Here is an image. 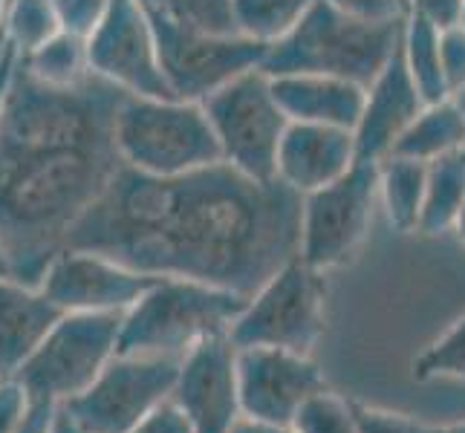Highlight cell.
Masks as SVG:
<instances>
[{
	"mask_svg": "<svg viewBox=\"0 0 465 433\" xmlns=\"http://www.w3.org/2000/svg\"><path fill=\"white\" fill-rule=\"evenodd\" d=\"M303 194L226 162L180 176L122 165L64 249L95 251L142 275L188 278L252 298L298 258Z\"/></svg>",
	"mask_w": 465,
	"mask_h": 433,
	"instance_id": "1",
	"label": "cell"
},
{
	"mask_svg": "<svg viewBox=\"0 0 465 433\" xmlns=\"http://www.w3.org/2000/svg\"><path fill=\"white\" fill-rule=\"evenodd\" d=\"M4 12H6V0H0V24H4Z\"/></svg>",
	"mask_w": 465,
	"mask_h": 433,
	"instance_id": "47",
	"label": "cell"
},
{
	"mask_svg": "<svg viewBox=\"0 0 465 433\" xmlns=\"http://www.w3.org/2000/svg\"><path fill=\"white\" fill-rule=\"evenodd\" d=\"M58 402H50V399H29V408L24 413L21 425L15 428L12 433H53L55 428V416H58Z\"/></svg>",
	"mask_w": 465,
	"mask_h": 433,
	"instance_id": "36",
	"label": "cell"
},
{
	"mask_svg": "<svg viewBox=\"0 0 465 433\" xmlns=\"http://www.w3.org/2000/svg\"><path fill=\"white\" fill-rule=\"evenodd\" d=\"M422 433H465V422L462 425H448V428H425L422 425Z\"/></svg>",
	"mask_w": 465,
	"mask_h": 433,
	"instance_id": "41",
	"label": "cell"
},
{
	"mask_svg": "<svg viewBox=\"0 0 465 433\" xmlns=\"http://www.w3.org/2000/svg\"><path fill=\"white\" fill-rule=\"evenodd\" d=\"M229 433H295L290 425H272V422H261V419H249V416H240V419L232 425Z\"/></svg>",
	"mask_w": 465,
	"mask_h": 433,
	"instance_id": "39",
	"label": "cell"
},
{
	"mask_svg": "<svg viewBox=\"0 0 465 433\" xmlns=\"http://www.w3.org/2000/svg\"><path fill=\"white\" fill-rule=\"evenodd\" d=\"M379 202V162H352L339 180L303 194L298 258L315 271L350 263L361 249Z\"/></svg>",
	"mask_w": 465,
	"mask_h": 433,
	"instance_id": "9",
	"label": "cell"
},
{
	"mask_svg": "<svg viewBox=\"0 0 465 433\" xmlns=\"http://www.w3.org/2000/svg\"><path fill=\"white\" fill-rule=\"evenodd\" d=\"M454 102H457V107H460V113H462V119H465V90H460V93L454 95Z\"/></svg>",
	"mask_w": 465,
	"mask_h": 433,
	"instance_id": "43",
	"label": "cell"
},
{
	"mask_svg": "<svg viewBox=\"0 0 465 433\" xmlns=\"http://www.w3.org/2000/svg\"><path fill=\"white\" fill-rule=\"evenodd\" d=\"M440 376L465 379V315L454 320L437 344H430L413 364V379L428 381Z\"/></svg>",
	"mask_w": 465,
	"mask_h": 433,
	"instance_id": "29",
	"label": "cell"
},
{
	"mask_svg": "<svg viewBox=\"0 0 465 433\" xmlns=\"http://www.w3.org/2000/svg\"><path fill=\"white\" fill-rule=\"evenodd\" d=\"M422 107L425 102L405 67L402 46H396L388 64L364 90L361 116L352 127L356 162H381L384 156H391L393 144L408 131L411 122L420 116Z\"/></svg>",
	"mask_w": 465,
	"mask_h": 433,
	"instance_id": "16",
	"label": "cell"
},
{
	"mask_svg": "<svg viewBox=\"0 0 465 433\" xmlns=\"http://www.w3.org/2000/svg\"><path fill=\"white\" fill-rule=\"evenodd\" d=\"M356 433H422V425L405 413H391L379 408H364L352 402Z\"/></svg>",
	"mask_w": 465,
	"mask_h": 433,
	"instance_id": "31",
	"label": "cell"
},
{
	"mask_svg": "<svg viewBox=\"0 0 465 433\" xmlns=\"http://www.w3.org/2000/svg\"><path fill=\"white\" fill-rule=\"evenodd\" d=\"M356 162L352 131L330 124L290 122L278 144L275 176L298 194H310L339 180Z\"/></svg>",
	"mask_w": 465,
	"mask_h": 433,
	"instance_id": "17",
	"label": "cell"
},
{
	"mask_svg": "<svg viewBox=\"0 0 465 433\" xmlns=\"http://www.w3.org/2000/svg\"><path fill=\"white\" fill-rule=\"evenodd\" d=\"M324 271L295 258L246 300L229 327V341L234 349L275 347L310 356L324 332Z\"/></svg>",
	"mask_w": 465,
	"mask_h": 433,
	"instance_id": "6",
	"label": "cell"
},
{
	"mask_svg": "<svg viewBox=\"0 0 465 433\" xmlns=\"http://www.w3.org/2000/svg\"><path fill=\"white\" fill-rule=\"evenodd\" d=\"M18 61L29 75H35L38 82L50 87H75L87 75H93L87 64L84 38L73 35L67 29H61L55 38L41 44L29 55H18Z\"/></svg>",
	"mask_w": 465,
	"mask_h": 433,
	"instance_id": "24",
	"label": "cell"
},
{
	"mask_svg": "<svg viewBox=\"0 0 465 433\" xmlns=\"http://www.w3.org/2000/svg\"><path fill=\"white\" fill-rule=\"evenodd\" d=\"M405 21H359L315 0L307 15L266 46L261 70L275 75H332L367 87L388 64L402 38Z\"/></svg>",
	"mask_w": 465,
	"mask_h": 433,
	"instance_id": "3",
	"label": "cell"
},
{
	"mask_svg": "<svg viewBox=\"0 0 465 433\" xmlns=\"http://www.w3.org/2000/svg\"><path fill=\"white\" fill-rule=\"evenodd\" d=\"M29 399V390L15 376L0 379V433H12L21 425Z\"/></svg>",
	"mask_w": 465,
	"mask_h": 433,
	"instance_id": "34",
	"label": "cell"
},
{
	"mask_svg": "<svg viewBox=\"0 0 465 433\" xmlns=\"http://www.w3.org/2000/svg\"><path fill=\"white\" fill-rule=\"evenodd\" d=\"M122 165L151 176H180L223 162L217 136L197 102L124 95L114 119Z\"/></svg>",
	"mask_w": 465,
	"mask_h": 433,
	"instance_id": "5",
	"label": "cell"
},
{
	"mask_svg": "<svg viewBox=\"0 0 465 433\" xmlns=\"http://www.w3.org/2000/svg\"><path fill=\"white\" fill-rule=\"evenodd\" d=\"M53 433H87V430H82L78 428L67 413H64V408H58V416H55V428H53Z\"/></svg>",
	"mask_w": 465,
	"mask_h": 433,
	"instance_id": "40",
	"label": "cell"
},
{
	"mask_svg": "<svg viewBox=\"0 0 465 433\" xmlns=\"http://www.w3.org/2000/svg\"><path fill=\"white\" fill-rule=\"evenodd\" d=\"M217 136L223 162L252 180H278V144L290 119L283 116L269 87V75L258 67L232 78L200 102Z\"/></svg>",
	"mask_w": 465,
	"mask_h": 433,
	"instance_id": "7",
	"label": "cell"
},
{
	"mask_svg": "<svg viewBox=\"0 0 465 433\" xmlns=\"http://www.w3.org/2000/svg\"><path fill=\"white\" fill-rule=\"evenodd\" d=\"M90 73L124 95L173 99L156 58L148 12L139 0H107L102 18L84 35Z\"/></svg>",
	"mask_w": 465,
	"mask_h": 433,
	"instance_id": "12",
	"label": "cell"
},
{
	"mask_svg": "<svg viewBox=\"0 0 465 433\" xmlns=\"http://www.w3.org/2000/svg\"><path fill=\"white\" fill-rule=\"evenodd\" d=\"M462 0H408V12H416L428 18L434 26L445 29L460 21Z\"/></svg>",
	"mask_w": 465,
	"mask_h": 433,
	"instance_id": "37",
	"label": "cell"
},
{
	"mask_svg": "<svg viewBox=\"0 0 465 433\" xmlns=\"http://www.w3.org/2000/svg\"><path fill=\"white\" fill-rule=\"evenodd\" d=\"M156 280L104 254L61 249L46 263L38 289L64 312H127Z\"/></svg>",
	"mask_w": 465,
	"mask_h": 433,
	"instance_id": "13",
	"label": "cell"
},
{
	"mask_svg": "<svg viewBox=\"0 0 465 433\" xmlns=\"http://www.w3.org/2000/svg\"><path fill=\"white\" fill-rule=\"evenodd\" d=\"M171 402L185 413L194 433H229L240 419L237 349L226 335L191 347L180 359Z\"/></svg>",
	"mask_w": 465,
	"mask_h": 433,
	"instance_id": "15",
	"label": "cell"
},
{
	"mask_svg": "<svg viewBox=\"0 0 465 433\" xmlns=\"http://www.w3.org/2000/svg\"><path fill=\"white\" fill-rule=\"evenodd\" d=\"M145 12L153 29L159 70L173 99L200 104L232 78L261 67L266 44L243 35H208L188 29L159 6H145Z\"/></svg>",
	"mask_w": 465,
	"mask_h": 433,
	"instance_id": "10",
	"label": "cell"
},
{
	"mask_svg": "<svg viewBox=\"0 0 465 433\" xmlns=\"http://www.w3.org/2000/svg\"><path fill=\"white\" fill-rule=\"evenodd\" d=\"M327 4L350 15V18L373 21V24L405 21L408 15V0H327Z\"/></svg>",
	"mask_w": 465,
	"mask_h": 433,
	"instance_id": "33",
	"label": "cell"
},
{
	"mask_svg": "<svg viewBox=\"0 0 465 433\" xmlns=\"http://www.w3.org/2000/svg\"><path fill=\"white\" fill-rule=\"evenodd\" d=\"M465 202V148L428 162L425 200L416 231L437 237L454 229L460 208Z\"/></svg>",
	"mask_w": 465,
	"mask_h": 433,
	"instance_id": "21",
	"label": "cell"
},
{
	"mask_svg": "<svg viewBox=\"0 0 465 433\" xmlns=\"http://www.w3.org/2000/svg\"><path fill=\"white\" fill-rule=\"evenodd\" d=\"M440 61H442V75L451 99L465 90V26L451 24L440 29Z\"/></svg>",
	"mask_w": 465,
	"mask_h": 433,
	"instance_id": "30",
	"label": "cell"
},
{
	"mask_svg": "<svg viewBox=\"0 0 465 433\" xmlns=\"http://www.w3.org/2000/svg\"><path fill=\"white\" fill-rule=\"evenodd\" d=\"M142 6H159V0H139Z\"/></svg>",
	"mask_w": 465,
	"mask_h": 433,
	"instance_id": "46",
	"label": "cell"
},
{
	"mask_svg": "<svg viewBox=\"0 0 465 433\" xmlns=\"http://www.w3.org/2000/svg\"><path fill=\"white\" fill-rule=\"evenodd\" d=\"M315 0H234L237 35L258 44H275L290 32Z\"/></svg>",
	"mask_w": 465,
	"mask_h": 433,
	"instance_id": "25",
	"label": "cell"
},
{
	"mask_svg": "<svg viewBox=\"0 0 465 433\" xmlns=\"http://www.w3.org/2000/svg\"><path fill=\"white\" fill-rule=\"evenodd\" d=\"M428 165L408 156H384L379 162V200L399 231H416L425 200Z\"/></svg>",
	"mask_w": 465,
	"mask_h": 433,
	"instance_id": "22",
	"label": "cell"
},
{
	"mask_svg": "<svg viewBox=\"0 0 465 433\" xmlns=\"http://www.w3.org/2000/svg\"><path fill=\"white\" fill-rule=\"evenodd\" d=\"M243 295L188 278H159L122 315L116 352L183 359L191 347L226 335L246 307Z\"/></svg>",
	"mask_w": 465,
	"mask_h": 433,
	"instance_id": "4",
	"label": "cell"
},
{
	"mask_svg": "<svg viewBox=\"0 0 465 433\" xmlns=\"http://www.w3.org/2000/svg\"><path fill=\"white\" fill-rule=\"evenodd\" d=\"M168 18L208 35H237L234 0H159Z\"/></svg>",
	"mask_w": 465,
	"mask_h": 433,
	"instance_id": "28",
	"label": "cell"
},
{
	"mask_svg": "<svg viewBox=\"0 0 465 433\" xmlns=\"http://www.w3.org/2000/svg\"><path fill=\"white\" fill-rule=\"evenodd\" d=\"M18 67V50L0 38V110H4V102H6V93H9V84H12V73Z\"/></svg>",
	"mask_w": 465,
	"mask_h": 433,
	"instance_id": "38",
	"label": "cell"
},
{
	"mask_svg": "<svg viewBox=\"0 0 465 433\" xmlns=\"http://www.w3.org/2000/svg\"><path fill=\"white\" fill-rule=\"evenodd\" d=\"M460 26H465V0H462V9H460V21H457Z\"/></svg>",
	"mask_w": 465,
	"mask_h": 433,
	"instance_id": "45",
	"label": "cell"
},
{
	"mask_svg": "<svg viewBox=\"0 0 465 433\" xmlns=\"http://www.w3.org/2000/svg\"><path fill=\"white\" fill-rule=\"evenodd\" d=\"M124 312H64L58 324L15 373L29 396L70 402L84 393L116 356Z\"/></svg>",
	"mask_w": 465,
	"mask_h": 433,
	"instance_id": "8",
	"label": "cell"
},
{
	"mask_svg": "<svg viewBox=\"0 0 465 433\" xmlns=\"http://www.w3.org/2000/svg\"><path fill=\"white\" fill-rule=\"evenodd\" d=\"M269 87L290 122L330 124L344 131L356 127L367 90L332 75H275L269 78Z\"/></svg>",
	"mask_w": 465,
	"mask_h": 433,
	"instance_id": "19",
	"label": "cell"
},
{
	"mask_svg": "<svg viewBox=\"0 0 465 433\" xmlns=\"http://www.w3.org/2000/svg\"><path fill=\"white\" fill-rule=\"evenodd\" d=\"M402 58L405 67L413 78L416 90H420L425 104H437L451 99L442 75V61H440V26H434L428 18L416 12L405 15L402 24Z\"/></svg>",
	"mask_w": 465,
	"mask_h": 433,
	"instance_id": "23",
	"label": "cell"
},
{
	"mask_svg": "<svg viewBox=\"0 0 465 433\" xmlns=\"http://www.w3.org/2000/svg\"><path fill=\"white\" fill-rule=\"evenodd\" d=\"M318 390H327V379L310 356L275 347L237 349L240 413L249 419L290 425L295 410Z\"/></svg>",
	"mask_w": 465,
	"mask_h": 433,
	"instance_id": "14",
	"label": "cell"
},
{
	"mask_svg": "<svg viewBox=\"0 0 465 433\" xmlns=\"http://www.w3.org/2000/svg\"><path fill=\"white\" fill-rule=\"evenodd\" d=\"M61 26L73 32V35H87L95 26V21L102 18V12L107 6V0H50Z\"/></svg>",
	"mask_w": 465,
	"mask_h": 433,
	"instance_id": "32",
	"label": "cell"
},
{
	"mask_svg": "<svg viewBox=\"0 0 465 433\" xmlns=\"http://www.w3.org/2000/svg\"><path fill=\"white\" fill-rule=\"evenodd\" d=\"M124 93L87 75L50 87L21 61L0 110V249L9 275L38 286L46 263L122 168L114 119Z\"/></svg>",
	"mask_w": 465,
	"mask_h": 433,
	"instance_id": "2",
	"label": "cell"
},
{
	"mask_svg": "<svg viewBox=\"0 0 465 433\" xmlns=\"http://www.w3.org/2000/svg\"><path fill=\"white\" fill-rule=\"evenodd\" d=\"M61 21L50 0H6L0 38L9 41L18 55H29L41 44L55 38L61 32Z\"/></svg>",
	"mask_w": 465,
	"mask_h": 433,
	"instance_id": "26",
	"label": "cell"
},
{
	"mask_svg": "<svg viewBox=\"0 0 465 433\" xmlns=\"http://www.w3.org/2000/svg\"><path fill=\"white\" fill-rule=\"evenodd\" d=\"M465 148V119L454 99L425 104L408 131L399 136L391 156H408L416 162H434Z\"/></svg>",
	"mask_w": 465,
	"mask_h": 433,
	"instance_id": "20",
	"label": "cell"
},
{
	"mask_svg": "<svg viewBox=\"0 0 465 433\" xmlns=\"http://www.w3.org/2000/svg\"><path fill=\"white\" fill-rule=\"evenodd\" d=\"M131 433H194V428L185 419V413L168 399V402L153 408Z\"/></svg>",
	"mask_w": 465,
	"mask_h": 433,
	"instance_id": "35",
	"label": "cell"
},
{
	"mask_svg": "<svg viewBox=\"0 0 465 433\" xmlns=\"http://www.w3.org/2000/svg\"><path fill=\"white\" fill-rule=\"evenodd\" d=\"M180 359L116 352L93 384L64 402V413L87 433H131L145 416L171 399Z\"/></svg>",
	"mask_w": 465,
	"mask_h": 433,
	"instance_id": "11",
	"label": "cell"
},
{
	"mask_svg": "<svg viewBox=\"0 0 465 433\" xmlns=\"http://www.w3.org/2000/svg\"><path fill=\"white\" fill-rule=\"evenodd\" d=\"M454 229H457L460 240L465 243V202H462V208H460V217H457V222H454Z\"/></svg>",
	"mask_w": 465,
	"mask_h": 433,
	"instance_id": "42",
	"label": "cell"
},
{
	"mask_svg": "<svg viewBox=\"0 0 465 433\" xmlns=\"http://www.w3.org/2000/svg\"><path fill=\"white\" fill-rule=\"evenodd\" d=\"M290 428L295 433H356L352 402L335 396L330 388L318 390L295 410Z\"/></svg>",
	"mask_w": 465,
	"mask_h": 433,
	"instance_id": "27",
	"label": "cell"
},
{
	"mask_svg": "<svg viewBox=\"0 0 465 433\" xmlns=\"http://www.w3.org/2000/svg\"><path fill=\"white\" fill-rule=\"evenodd\" d=\"M61 318L64 310L38 286L0 275V379L18 373Z\"/></svg>",
	"mask_w": 465,
	"mask_h": 433,
	"instance_id": "18",
	"label": "cell"
},
{
	"mask_svg": "<svg viewBox=\"0 0 465 433\" xmlns=\"http://www.w3.org/2000/svg\"><path fill=\"white\" fill-rule=\"evenodd\" d=\"M0 275H9V261H6L4 249H0ZM9 278H12V275H9Z\"/></svg>",
	"mask_w": 465,
	"mask_h": 433,
	"instance_id": "44",
	"label": "cell"
}]
</instances>
